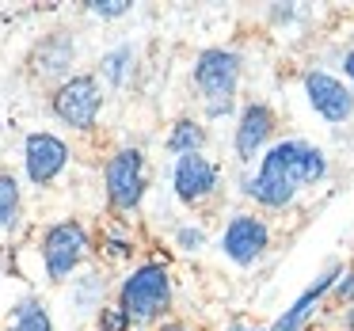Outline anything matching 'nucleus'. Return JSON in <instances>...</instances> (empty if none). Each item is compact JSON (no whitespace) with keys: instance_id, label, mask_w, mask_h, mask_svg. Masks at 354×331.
Returning <instances> with one entry per match:
<instances>
[{"instance_id":"obj_1","label":"nucleus","mask_w":354,"mask_h":331,"mask_svg":"<svg viewBox=\"0 0 354 331\" xmlns=\"http://www.w3.org/2000/svg\"><path fill=\"white\" fill-rule=\"evenodd\" d=\"M324 176H328V156H324V149H316L313 141H301V138H286L263 153L259 168L248 176L244 191L263 209H282L305 187L320 183Z\"/></svg>"},{"instance_id":"obj_2","label":"nucleus","mask_w":354,"mask_h":331,"mask_svg":"<svg viewBox=\"0 0 354 331\" xmlns=\"http://www.w3.org/2000/svg\"><path fill=\"white\" fill-rule=\"evenodd\" d=\"M194 84L202 92L209 118H225L232 115L236 103V88H240V54L225 46H209L198 54L194 62Z\"/></svg>"},{"instance_id":"obj_3","label":"nucleus","mask_w":354,"mask_h":331,"mask_svg":"<svg viewBox=\"0 0 354 331\" xmlns=\"http://www.w3.org/2000/svg\"><path fill=\"white\" fill-rule=\"evenodd\" d=\"M118 305L126 308L133 323H153L168 312L171 305V274L164 263H141L138 270L122 278L118 290Z\"/></svg>"},{"instance_id":"obj_4","label":"nucleus","mask_w":354,"mask_h":331,"mask_svg":"<svg viewBox=\"0 0 354 331\" xmlns=\"http://www.w3.org/2000/svg\"><path fill=\"white\" fill-rule=\"evenodd\" d=\"M103 187H107V202L122 214L141 206L145 198V153L141 149H118L103 168Z\"/></svg>"},{"instance_id":"obj_5","label":"nucleus","mask_w":354,"mask_h":331,"mask_svg":"<svg viewBox=\"0 0 354 331\" xmlns=\"http://www.w3.org/2000/svg\"><path fill=\"white\" fill-rule=\"evenodd\" d=\"M88 229L80 221H57L42 232V267L54 282L69 278L88 255Z\"/></svg>"},{"instance_id":"obj_6","label":"nucleus","mask_w":354,"mask_h":331,"mask_svg":"<svg viewBox=\"0 0 354 331\" xmlns=\"http://www.w3.org/2000/svg\"><path fill=\"white\" fill-rule=\"evenodd\" d=\"M50 103H54V115L65 126H73V130H92L95 118H100V107H103V88L95 77L80 73V77L62 80Z\"/></svg>"},{"instance_id":"obj_7","label":"nucleus","mask_w":354,"mask_h":331,"mask_svg":"<svg viewBox=\"0 0 354 331\" xmlns=\"http://www.w3.org/2000/svg\"><path fill=\"white\" fill-rule=\"evenodd\" d=\"M267 247H270V225L255 214H236L221 232V252L236 267H252Z\"/></svg>"},{"instance_id":"obj_8","label":"nucleus","mask_w":354,"mask_h":331,"mask_svg":"<svg viewBox=\"0 0 354 331\" xmlns=\"http://www.w3.org/2000/svg\"><path fill=\"white\" fill-rule=\"evenodd\" d=\"M305 95H308V107L324 122H346L354 115V92L335 73H324V69L305 73Z\"/></svg>"},{"instance_id":"obj_9","label":"nucleus","mask_w":354,"mask_h":331,"mask_svg":"<svg viewBox=\"0 0 354 331\" xmlns=\"http://www.w3.org/2000/svg\"><path fill=\"white\" fill-rule=\"evenodd\" d=\"M24 164H27V179H31L35 187H46L65 171V164H69V145H65L57 133L39 130L24 141Z\"/></svg>"},{"instance_id":"obj_10","label":"nucleus","mask_w":354,"mask_h":331,"mask_svg":"<svg viewBox=\"0 0 354 331\" xmlns=\"http://www.w3.org/2000/svg\"><path fill=\"white\" fill-rule=\"evenodd\" d=\"M171 187H176L179 202L187 206H198L209 194L217 191V164L202 153L191 156H176V168H171Z\"/></svg>"},{"instance_id":"obj_11","label":"nucleus","mask_w":354,"mask_h":331,"mask_svg":"<svg viewBox=\"0 0 354 331\" xmlns=\"http://www.w3.org/2000/svg\"><path fill=\"white\" fill-rule=\"evenodd\" d=\"M274 133V111L267 103H248L240 111V122H236V133H232V145H236V160L240 164H252L255 156L263 153V145L270 141Z\"/></svg>"},{"instance_id":"obj_12","label":"nucleus","mask_w":354,"mask_h":331,"mask_svg":"<svg viewBox=\"0 0 354 331\" xmlns=\"http://www.w3.org/2000/svg\"><path fill=\"white\" fill-rule=\"evenodd\" d=\"M339 278H343V267H339V263H331V267L324 270V274L316 278V282L308 285V290L301 293V297L293 301V305L286 308V312L278 316L274 323H270V331H301V328H305L308 320H313L316 305H320V301L328 297L331 290H335V282H339Z\"/></svg>"},{"instance_id":"obj_13","label":"nucleus","mask_w":354,"mask_h":331,"mask_svg":"<svg viewBox=\"0 0 354 331\" xmlns=\"http://www.w3.org/2000/svg\"><path fill=\"white\" fill-rule=\"evenodd\" d=\"M73 57H77V46H73V39H69L65 31H57V35H50V39L39 42V50H35L31 65H35V73H39V77L54 80V77H65V73L73 69Z\"/></svg>"},{"instance_id":"obj_14","label":"nucleus","mask_w":354,"mask_h":331,"mask_svg":"<svg viewBox=\"0 0 354 331\" xmlns=\"http://www.w3.org/2000/svg\"><path fill=\"white\" fill-rule=\"evenodd\" d=\"M202 149H206V126L194 122V118H179L168 133V153L191 156V153H202Z\"/></svg>"},{"instance_id":"obj_15","label":"nucleus","mask_w":354,"mask_h":331,"mask_svg":"<svg viewBox=\"0 0 354 331\" xmlns=\"http://www.w3.org/2000/svg\"><path fill=\"white\" fill-rule=\"evenodd\" d=\"M8 331H54V320H50L46 305L35 297H24L16 308H12V323Z\"/></svg>"},{"instance_id":"obj_16","label":"nucleus","mask_w":354,"mask_h":331,"mask_svg":"<svg viewBox=\"0 0 354 331\" xmlns=\"http://www.w3.org/2000/svg\"><path fill=\"white\" fill-rule=\"evenodd\" d=\"M19 206H24V194H19L16 176H8V171H0V232L16 225Z\"/></svg>"},{"instance_id":"obj_17","label":"nucleus","mask_w":354,"mask_h":331,"mask_svg":"<svg viewBox=\"0 0 354 331\" xmlns=\"http://www.w3.org/2000/svg\"><path fill=\"white\" fill-rule=\"evenodd\" d=\"M130 62H133V46H118V50H111L107 57H103V77L111 80V84H122L126 80V73H130Z\"/></svg>"},{"instance_id":"obj_18","label":"nucleus","mask_w":354,"mask_h":331,"mask_svg":"<svg viewBox=\"0 0 354 331\" xmlns=\"http://www.w3.org/2000/svg\"><path fill=\"white\" fill-rule=\"evenodd\" d=\"M95 323H100V331H133V320L126 316L122 305H103Z\"/></svg>"},{"instance_id":"obj_19","label":"nucleus","mask_w":354,"mask_h":331,"mask_svg":"<svg viewBox=\"0 0 354 331\" xmlns=\"http://www.w3.org/2000/svg\"><path fill=\"white\" fill-rule=\"evenodd\" d=\"M88 12H92V16H100V19H118V16H126V12H130V0H92V4H88Z\"/></svg>"},{"instance_id":"obj_20","label":"nucleus","mask_w":354,"mask_h":331,"mask_svg":"<svg viewBox=\"0 0 354 331\" xmlns=\"http://www.w3.org/2000/svg\"><path fill=\"white\" fill-rule=\"evenodd\" d=\"M176 244L183 247V252H198V247L206 244V229H198V225H187V229L176 232Z\"/></svg>"},{"instance_id":"obj_21","label":"nucleus","mask_w":354,"mask_h":331,"mask_svg":"<svg viewBox=\"0 0 354 331\" xmlns=\"http://www.w3.org/2000/svg\"><path fill=\"white\" fill-rule=\"evenodd\" d=\"M331 293H335V301H343V305H346V301H354V270H351V274L339 278L335 290H331Z\"/></svg>"},{"instance_id":"obj_22","label":"nucleus","mask_w":354,"mask_h":331,"mask_svg":"<svg viewBox=\"0 0 354 331\" xmlns=\"http://www.w3.org/2000/svg\"><path fill=\"white\" fill-rule=\"evenodd\" d=\"M225 331H270V328H263V323H255V320H232Z\"/></svg>"},{"instance_id":"obj_23","label":"nucleus","mask_w":354,"mask_h":331,"mask_svg":"<svg viewBox=\"0 0 354 331\" xmlns=\"http://www.w3.org/2000/svg\"><path fill=\"white\" fill-rule=\"evenodd\" d=\"M160 331H194V328H191V323H183V320H164Z\"/></svg>"},{"instance_id":"obj_24","label":"nucleus","mask_w":354,"mask_h":331,"mask_svg":"<svg viewBox=\"0 0 354 331\" xmlns=\"http://www.w3.org/2000/svg\"><path fill=\"white\" fill-rule=\"evenodd\" d=\"M343 69H346V77H351V80H354V50H351V54H346V57H343Z\"/></svg>"},{"instance_id":"obj_25","label":"nucleus","mask_w":354,"mask_h":331,"mask_svg":"<svg viewBox=\"0 0 354 331\" xmlns=\"http://www.w3.org/2000/svg\"><path fill=\"white\" fill-rule=\"evenodd\" d=\"M346 331H354V308L346 312Z\"/></svg>"}]
</instances>
